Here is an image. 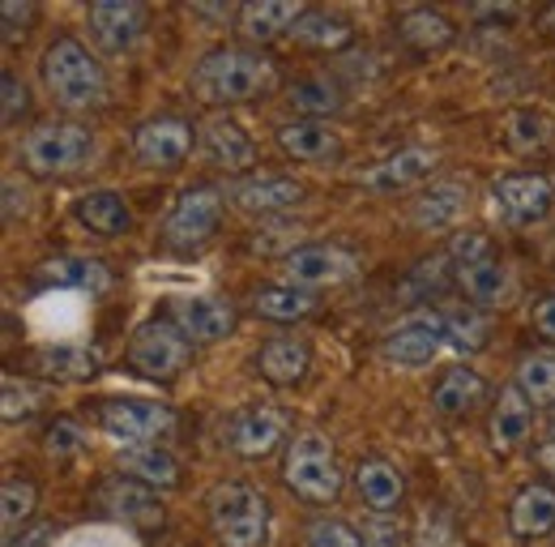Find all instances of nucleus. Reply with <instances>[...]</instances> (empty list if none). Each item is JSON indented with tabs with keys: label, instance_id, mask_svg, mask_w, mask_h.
<instances>
[{
	"label": "nucleus",
	"instance_id": "nucleus-1",
	"mask_svg": "<svg viewBox=\"0 0 555 547\" xmlns=\"http://www.w3.org/2000/svg\"><path fill=\"white\" fill-rule=\"evenodd\" d=\"M278 86V65L253 48H214L193 68V94L209 107L253 103Z\"/></svg>",
	"mask_w": 555,
	"mask_h": 547
},
{
	"label": "nucleus",
	"instance_id": "nucleus-2",
	"mask_svg": "<svg viewBox=\"0 0 555 547\" xmlns=\"http://www.w3.org/2000/svg\"><path fill=\"white\" fill-rule=\"evenodd\" d=\"M39 77H43L48 94L56 99V107H65V112H99L112 99V81H107L103 65L90 56L86 43H77L69 35L52 39L43 48Z\"/></svg>",
	"mask_w": 555,
	"mask_h": 547
},
{
	"label": "nucleus",
	"instance_id": "nucleus-3",
	"mask_svg": "<svg viewBox=\"0 0 555 547\" xmlns=\"http://www.w3.org/2000/svg\"><path fill=\"white\" fill-rule=\"evenodd\" d=\"M209 526L222 547H266L270 500L253 483H218L209 492Z\"/></svg>",
	"mask_w": 555,
	"mask_h": 547
},
{
	"label": "nucleus",
	"instance_id": "nucleus-4",
	"mask_svg": "<svg viewBox=\"0 0 555 547\" xmlns=\"http://www.w3.org/2000/svg\"><path fill=\"white\" fill-rule=\"evenodd\" d=\"M94 158V133L77 120H48L22 137V167L30 176H73Z\"/></svg>",
	"mask_w": 555,
	"mask_h": 547
},
{
	"label": "nucleus",
	"instance_id": "nucleus-5",
	"mask_svg": "<svg viewBox=\"0 0 555 547\" xmlns=\"http://www.w3.org/2000/svg\"><path fill=\"white\" fill-rule=\"evenodd\" d=\"M282 483L308 500V505H330L343 496V467L334 458V445L321 432H304L291 441L286 462H282Z\"/></svg>",
	"mask_w": 555,
	"mask_h": 547
},
{
	"label": "nucleus",
	"instance_id": "nucleus-6",
	"mask_svg": "<svg viewBox=\"0 0 555 547\" xmlns=\"http://www.w3.org/2000/svg\"><path fill=\"white\" fill-rule=\"evenodd\" d=\"M222 202H227V193L222 189H214V185H197V189H184L176 205L167 209V218H163V240H167V249H202L209 236L218 231V222H222Z\"/></svg>",
	"mask_w": 555,
	"mask_h": 547
},
{
	"label": "nucleus",
	"instance_id": "nucleus-7",
	"mask_svg": "<svg viewBox=\"0 0 555 547\" xmlns=\"http://www.w3.org/2000/svg\"><path fill=\"white\" fill-rule=\"evenodd\" d=\"M193 342L184 339V330L176 321H145L129 342V364L150 381H171L189 368Z\"/></svg>",
	"mask_w": 555,
	"mask_h": 547
},
{
	"label": "nucleus",
	"instance_id": "nucleus-8",
	"mask_svg": "<svg viewBox=\"0 0 555 547\" xmlns=\"http://www.w3.org/2000/svg\"><path fill=\"white\" fill-rule=\"evenodd\" d=\"M99 423L112 441L129 449V445H154L158 436H167L176 428V415L167 403H154V398H107L99 407Z\"/></svg>",
	"mask_w": 555,
	"mask_h": 547
},
{
	"label": "nucleus",
	"instance_id": "nucleus-9",
	"mask_svg": "<svg viewBox=\"0 0 555 547\" xmlns=\"http://www.w3.org/2000/svg\"><path fill=\"white\" fill-rule=\"evenodd\" d=\"M359 274V257L343 244H299L291 257H282V282L317 291V287H343Z\"/></svg>",
	"mask_w": 555,
	"mask_h": 547
},
{
	"label": "nucleus",
	"instance_id": "nucleus-10",
	"mask_svg": "<svg viewBox=\"0 0 555 547\" xmlns=\"http://www.w3.org/2000/svg\"><path fill=\"white\" fill-rule=\"evenodd\" d=\"M222 193H227V202L235 205L240 214H253V218L291 214L295 205L304 202V185H299L295 176H270V171L240 176V180H231Z\"/></svg>",
	"mask_w": 555,
	"mask_h": 547
},
{
	"label": "nucleus",
	"instance_id": "nucleus-11",
	"mask_svg": "<svg viewBox=\"0 0 555 547\" xmlns=\"http://www.w3.org/2000/svg\"><path fill=\"white\" fill-rule=\"evenodd\" d=\"M491 205L508 227H534L552 214L555 189L547 176H500L491 185Z\"/></svg>",
	"mask_w": 555,
	"mask_h": 547
},
{
	"label": "nucleus",
	"instance_id": "nucleus-12",
	"mask_svg": "<svg viewBox=\"0 0 555 547\" xmlns=\"http://www.w3.org/2000/svg\"><path fill=\"white\" fill-rule=\"evenodd\" d=\"M86 26L107 56H125L145 35V9L138 0H99L86 9Z\"/></svg>",
	"mask_w": 555,
	"mask_h": 547
},
{
	"label": "nucleus",
	"instance_id": "nucleus-13",
	"mask_svg": "<svg viewBox=\"0 0 555 547\" xmlns=\"http://www.w3.org/2000/svg\"><path fill=\"white\" fill-rule=\"evenodd\" d=\"M286 436V415L274 407V403H253V407L235 410L231 428H227V445L235 458H270Z\"/></svg>",
	"mask_w": 555,
	"mask_h": 547
},
{
	"label": "nucleus",
	"instance_id": "nucleus-14",
	"mask_svg": "<svg viewBox=\"0 0 555 547\" xmlns=\"http://www.w3.org/2000/svg\"><path fill=\"white\" fill-rule=\"evenodd\" d=\"M197 141V129L184 116H154L133 129V158L145 167H180Z\"/></svg>",
	"mask_w": 555,
	"mask_h": 547
},
{
	"label": "nucleus",
	"instance_id": "nucleus-15",
	"mask_svg": "<svg viewBox=\"0 0 555 547\" xmlns=\"http://www.w3.org/2000/svg\"><path fill=\"white\" fill-rule=\"evenodd\" d=\"M436 163H440L436 150H427V145H406V150H398V154L372 163V167L359 176V185H363L367 193H406V189H415L423 180H431Z\"/></svg>",
	"mask_w": 555,
	"mask_h": 547
},
{
	"label": "nucleus",
	"instance_id": "nucleus-16",
	"mask_svg": "<svg viewBox=\"0 0 555 547\" xmlns=\"http://www.w3.org/2000/svg\"><path fill=\"white\" fill-rule=\"evenodd\" d=\"M99 505H103V513H112L116 522L138 526V531H158L167 518L158 492L138 483V479H107L99 487Z\"/></svg>",
	"mask_w": 555,
	"mask_h": 547
},
{
	"label": "nucleus",
	"instance_id": "nucleus-17",
	"mask_svg": "<svg viewBox=\"0 0 555 547\" xmlns=\"http://www.w3.org/2000/svg\"><path fill=\"white\" fill-rule=\"evenodd\" d=\"M171 321L184 330L189 342H222L235 334L240 313H235V304L222 300V295H184V300H176Z\"/></svg>",
	"mask_w": 555,
	"mask_h": 547
},
{
	"label": "nucleus",
	"instance_id": "nucleus-18",
	"mask_svg": "<svg viewBox=\"0 0 555 547\" xmlns=\"http://www.w3.org/2000/svg\"><path fill=\"white\" fill-rule=\"evenodd\" d=\"M197 141L206 150V158L222 171H248L257 163V145L253 137L244 133L231 116H209L206 125L197 129Z\"/></svg>",
	"mask_w": 555,
	"mask_h": 547
},
{
	"label": "nucleus",
	"instance_id": "nucleus-19",
	"mask_svg": "<svg viewBox=\"0 0 555 547\" xmlns=\"http://www.w3.org/2000/svg\"><path fill=\"white\" fill-rule=\"evenodd\" d=\"M530 428H534V403H530L517 385L500 390V398H495V407H491V423H487L491 449H495V454H513L517 445L530 441Z\"/></svg>",
	"mask_w": 555,
	"mask_h": 547
},
{
	"label": "nucleus",
	"instance_id": "nucleus-20",
	"mask_svg": "<svg viewBox=\"0 0 555 547\" xmlns=\"http://www.w3.org/2000/svg\"><path fill=\"white\" fill-rule=\"evenodd\" d=\"M35 372L48 381H90L103 372V355L86 342H48L35 351Z\"/></svg>",
	"mask_w": 555,
	"mask_h": 547
},
{
	"label": "nucleus",
	"instance_id": "nucleus-21",
	"mask_svg": "<svg viewBox=\"0 0 555 547\" xmlns=\"http://www.w3.org/2000/svg\"><path fill=\"white\" fill-rule=\"evenodd\" d=\"M274 141L282 154H291L299 163H321L343 150V133L325 120H286V125H278Z\"/></svg>",
	"mask_w": 555,
	"mask_h": 547
},
{
	"label": "nucleus",
	"instance_id": "nucleus-22",
	"mask_svg": "<svg viewBox=\"0 0 555 547\" xmlns=\"http://www.w3.org/2000/svg\"><path fill=\"white\" fill-rule=\"evenodd\" d=\"M440 351H444V339L436 334L431 317L406 321V326H398L393 334H385V342H380V355H385L389 364H398V368H423V364H431Z\"/></svg>",
	"mask_w": 555,
	"mask_h": 547
},
{
	"label": "nucleus",
	"instance_id": "nucleus-23",
	"mask_svg": "<svg viewBox=\"0 0 555 547\" xmlns=\"http://www.w3.org/2000/svg\"><path fill=\"white\" fill-rule=\"evenodd\" d=\"M35 282L39 287H61V291H107L112 287V270L99 257H52L43 266H35Z\"/></svg>",
	"mask_w": 555,
	"mask_h": 547
},
{
	"label": "nucleus",
	"instance_id": "nucleus-24",
	"mask_svg": "<svg viewBox=\"0 0 555 547\" xmlns=\"http://www.w3.org/2000/svg\"><path fill=\"white\" fill-rule=\"evenodd\" d=\"M508 526L517 539H543L555 531V487L526 483L508 505Z\"/></svg>",
	"mask_w": 555,
	"mask_h": 547
},
{
	"label": "nucleus",
	"instance_id": "nucleus-25",
	"mask_svg": "<svg viewBox=\"0 0 555 547\" xmlns=\"http://www.w3.org/2000/svg\"><path fill=\"white\" fill-rule=\"evenodd\" d=\"M308 9L299 0H248L240 9V30L253 39V43H274L282 35L295 30V22L304 17Z\"/></svg>",
	"mask_w": 555,
	"mask_h": 547
},
{
	"label": "nucleus",
	"instance_id": "nucleus-26",
	"mask_svg": "<svg viewBox=\"0 0 555 547\" xmlns=\"http://www.w3.org/2000/svg\"><path fill=\"white\" fill-rule=\"evenodd\" d=\"M354 492H359V500H363L367 509L389 513V509L402 505L406 479H402V471H398L393 462H385V458H363V462L354 467Z\"/></svg>",
	"mask_w": 555,
	"mask_h": 547
},
{
	"label": "nucleus",
	"instance_id": "nucleus-27",
	"mask_svg": "<svg viewBox=\"0 0 555 547\" xmlns=\"http://www.w3.org/2000/svg\"><path fill=\"white\" fill-rule=\"evenodd\" d=\"M286 103H291V112H299V120H325V116H338L347 107V90H343L338 77L312 73V77L291 86Z\"/></svg>",
	"mask_w": 555,
	"mask_h": 547
},
{
	"label": "nucleus",
	"instance_id": "nucleus-28",
	"mask_svg": "<svg viewBox=\"0 0 555 547\" xmlns=\"http://www.w3.org/2000/svg\"><path fill=\"white\" fill-rule=\"evenodd\" d=\"M73 218L86 231H94V236H125V231H133V209H129V202L120 193H112V189H99V193L77 198L73 202Z\"/></svg>",
	"mask_w": 555,
	"mask_h": 547
},
{
	"label": "nucleus",
	"instance_id": "nucleus-29",
	"mask_svg": "<svg viewBox=\"0 0 555 547\" xmlns=\"http://www.w3.org/2000/svg\"><path fill=\"white\" fill-rule=\"evenodd\" d=\"M116 467L129 479L154 487V492H167V487L180 483V462H176L163 445H129V449L116 454Z\"/></svg>",
	"mask_w": 555,
	"mask_h": 547
},
{
	"label": "nucleus",
	"instance_id": "nucleus-30",
	"mask_svg": "<svg viewBox=\"0 0 555 547\" xmlns=\"http://www.w3.org/2000/svg\"><path fill=\"white\" fill-rule=\"evenodd\" d=\"M312 355H308V342L291 339V334H278L257 351V372L270 381V385H295L304 381Z\"/></svg>",
	"mask_w": 555,
	"mask_h": 547
},
{
	"label": "nucleus",
	"instance_id": "nucleus-31",
	"mask_svg": "<svg viewBox=\"0 0 555 547\" xmlns=\"http://www.w3.org/2000/svg\"><path fill=\"white\" fill-rule=\"evenodd\" d=\"M291 39L299 48H312V52H347L350 43H354V26H350L347 17L330 13V9H308L295 22Z\"/></svg>",
	"mask_w": 555,
	"mask_h": 547
},
{
	"label": "nucleus",
	"instance_id": "nucleus-32",
	"mask_svg": "<svg viewBox=\"0 0 555 547\" xmlns=\"http://www.w3.org/2000/svg\"><path fill=\"white\" fill-rule=\"evenodd\" d=\"M427 317H431L436 334L444 339V346L457 351V355H470V351H483L487 346L491 326H487V317L479 308H436Z\"/></svg>",
	"mask_w": 555,
	"mask_h": 547
},
{
	"label": "nucleus",
	"instance_id": "nucleus-33",
	"mask_svg": "<svg viewBox=\"0 0 555 547\" xmlns=\"http://www.w3.org/2000/svg\"><path fill=\"white\" fill-rule=\"evenodd\" d=\"M466 205H470V193L462 185H431L411 202V222L423 231H440V227H453L466 214Z\"/></svg>",
	"mask_w": 555,
	"mask_h": 547
},
{
	"label": "nucleus",
	"instance_id": "nucleus-34",
	"mask_svg": "<svg viewBox=\"0 0 555 547\" xmlns=\"http://www.w3.org/2000/svg\"><path fill=\"white\" fill-rule=\"evenodd\" d=\"M398 39L402 43H411L415 52H440V48H449L453 39H457V26L440 13V9H406V13H398Z\"/></svg>",
	"mask_w": 555,
	"mask_h": 547
},
{
	"label": "nucleus",
	"instance_id": "nucleus-35",
	"mask_svg": "<svg viewBox=\"0 0 555 547\" xmlns=\"http://www.w3.org/2000/svg\"><path fill=\"white\" fill-rule=\"evenodd\" d=\"M453 282L466 291V300L470 304H500V300H508V291H513V278H508V266L500 262V257H483V262H470V266H457L453 270Z\"/></svg>",
	"mask_w": 555,
	"mask_h": 547
},
{
	"label": "nucleus",
	"instance_id": "nucleus-36",
	"mask_svg": "<svg viewBox=\"0 0 555 547\" xmlns=\"http://www.w3.org/2000/svg\"><path fill=\"white\" fill-rule=\"evenodd\" d=\"M253 313L266 321H278V326H295V321L317 313V295L304 287H291V282H274V287H261L253 295Z\"/></svg>",
	"mask_w": 555,
	"mask_h": 547
},
{
	"label": "nucleus",
	"instance_id": "nucleus-37",
	"mask_svg": "<svg viewBox=\"0 0 555 547\" xmlns=\"http://www.w3.org/2000/svg\"><path fill=\"white\" fill-rule=\"evenodd\" d=\"M479 398H483V377H479L475 368L457 364V368H449V372L440 377V385L431 390V410L444 415V419H453V415H466V410L479 407Z\"/></svg>",
	"mask_w": 555,
	"mask_h": 547
},
{
	"label": "nucleus",
	"instance_id": "nucleus-38",
	"mask_svg": "<svg viewBox=\"0 0 555 547\" xmlns=\"http://www.w3.org/2000/svg\"><path fill=\"white\" fill-rule=\"evenodd\" d=\"M513 385L534 403V407H552L555 403V351H530L521 355Z\"/></svg>",
	"mask_w": 555,
	"mask_h": 547
},
{
	"label": "nucleus",
	"instance_id": "nucleus-39",
	"mask_svg": "<svg viewBox=\"0 0 555 547\" xmlns=\"http://www.w3.org/2000/svg\"><path fill=\"white\" fill-rule=\"evenodd\" d=\"M35 505H39L35 483H26V479H17V475L4 479V487H0V526H4V544H9L13 535H22V526L30 522Z\"/></svg>",
	"mask_w": 555,
	"mask_h": 547
},
{
	"label": "nucleus",
	"instance_id": "nucleus-40",
	"mask_svg": "<svg viewBox=\"0 0 555 547\" xmlns=\"http://www.w3.org/2000/svg\"><path fill=\"white\" fill-rule=\"evenodd\" d=\"M504 145H508L513 154H534V150H543V145H547V125H543V116H534V112H513V116L504 120Z\"/></svg>",
	"mask_w": 555,
	"mask_h": 547
},
{
	"label": "nucleus",
	"instance_id": "nucleus-41",
	"mask_svg": "<svg viewBox=\"0 0 555 547\" xmlns=\"http://www.w3.org/2000/svg\"><path fill=\"white\" fill-rule=\"evenodd\" d=\"M304 547H363V535L343 518H317L304 535Z\"/></svg>",
	"mask_w": 555,
	"mask_h": 547
},
{
	"label": "nucleus",
	"instance_id": "nucleus-42",
	"mask_svg": "<svg viewBox=\"0 0 555 547\" xmlns=\"http://www.w3.org/2000/svg\"><path fill=\"white\" fill-rule=\"evenodd\" d=\"M86 445H90V436H86V428L73 423V419H56V423H48V432H43V449H48L52 458H73V454H81Z\"/></svg>",
	"mask_w": 555,
	"mask_h": 547
},
{
	"label": "nucleus",
	"instance_id": "nucleus-43",
	"mask_svg": "<svg viewBox=\"0 0 555 547\" xmlns=\"http://www.w3.org/2000/svg\"><path fill=\"white\" fill-rule=\"evenodd\" d=\"M39 407V394L30 390V385H17V377H4V423H17V419H26L30 410Z\"/></svg>",
	"mask_w": 555,
	"mask_h": 547
},
{
	"label": "nucleus",
	"instance_id": "nucleus-44",
	"mask_svg": "<svg viewBox=\"0 0 555 547\" xmlns=\"http://www.w3.org/2000/svg\"><path fill=\"white\" fill-rule=\"evenodd\" d=\"M418 547H462V539L453 535V526L440 509H427L418 522Z\"/></svg>",
	"mask_w": 555,
	"mask_h": 547
},
{
	"label": "nucleus",
	"instance_id": "nucleus-45",
	"mask_svg": "<svg viewBox=\"0 0 555 547\" xmlns=\"http://www.w3.org/2000/svg\"><path fill=\"white\" fill-rule=\"evenodd\" d=\"M449 262H453V270L457 266H470V262H483V257H491V240L487 236H479V231H470V236H457V240H449Z\"/></svg>",
	"mask_w": 555,
	"mask_h": 547
},
{
	"label": "nucleus",
	"instance_id": "nucleus-46",
	"mask_svg": "<svg viewBox=\"0 0 555 547\" xmlns=\"http://www.w3.org/2000/svg\"><path fill=\"white\" fill-rule=\"evenodd\" d=\"M30 17H35V4H30V0H4V4H0V39L13 43V39L30 26Z\"/></svg>",
	"mask_w": 555,
	"mask_h": 547
},
{
	"label": "nucleus",
	"instance_id": "nucleus-47",
	"mask_svg": "<svg viewBox=\"0 0 555 547\" xmlns=\"http://www.w3.org/2000/svg\"><path fill=\"white\" fill-rule=\"evenodd\" d=\"M0 94H4V125H17V120L30 112V94H26V86L17 81V73L4 68V77H0Z\"/></svg>",
	"mask_w": 555,
	"mask_h": 547
},
{
	"label": "nucleus",
	"instance_id": "nucleus-48",
	"mask_svg": "<svg viewBox=\"0 0 555 547\" xmlns=\"http://www.w3.org/2000/svg\"><path fill=\"white\" fill-rule=\"evenodd\" d=\"M359 535H363V547H402V526L389 522V518H380V513Z\"/></svg>",
	"mask_w": 555,
	"mask_h": 547
},
{
	"label": "nucleus",
	"instance_id": "nucleus-49",
	"mask_svg": "<svg viewBox=\"0 0 555 547\" xmlns=\"http://www.w3.org/2000/svg\"><path fill=\"white\" fill-rule=\"evenodd\" d=\"M295 240H299V231H295V227H266V231H257L253 249H257V253H278V249H286V257H291V253L299 249Z\"/></svg>",
	"mask_w": 555,
	"mask_h": 547
},
{
	"label": "nucleus",
	"instance_id": "nucleus-50",
	"mask_svg": "<svg viewBox=\"0 0 555 547\" xmlns=\"http://www.w3.org/2000/svg\"><path fill=\"white\" fill-rule=\"evenodd\" d=\"M56 544V526L52 522H35V526H26L22 535H13L4 547H52Z\"/></svg>",
	"mask_w": 555,
	"mask_h": 547
},
{
	"label": "nucleus",
	"instance_id": "nucleus-51",
	"mask_svg": "<svg viewBox=\"0 0 555 547\" xmlns=\"http://www.w3.org/2000/svg\"><path fill=\"white\" fill-rule=\"evenodd\" d=\"M534 330H539L543 339L555 342V295H543V300L534 304Z\"/></svg>",
	"mask_w": 555,
	"mask_h": 547
},
{
	"label": "nucleus",
	"instance_id": "nucleus-52",
	"mask_svg": "<svg viewBox=\"0 0 555 547\" xmlns=\"http://www.w3.org/2000/svg\"><path fill=\"white\" fill-rule=\"evenodd\" d=\"M26 189H17V180H4V222H13L17 214H26Z\"/></svg>",
	"mask_w": 555,
	"mask_h": 547
},
{
	"label": "nucleus",
	"instance_id": "nucleus-53",
	"mask_svg": "<svg viewBox=\"0 0 555 547\" xmlns=\"http://www.w3.org/2000/svg\"><path fill=\"white\" fill-rule=\"evenodd\" d=\"M539 462H543V471L555 479V441H547V445H539Z\"/></svg>",
	"mask_w": 555,
	"mask_h": 547
},
{
	"label": "nucleus",
	"instance_id": "nucleus-54",
	"mask_svg": "<svg viewBox=\"0 0 555 547\" xmlns=\"http://www.w3.org/2000/svg\"><path fill=\"white\" fill-rule=\"evenodd\" d=\"M539 26H543V30H547V35L555 39V4L547 9V13H543V17H539Z\"/></svg>",
	"mask_w": 555,
	"mask_h": 547
},
{
	"label": "nucleus",
	"instance_id": "nucleus-55",
	"mask_svg": "<svg viewBox=\"0 0 555 547\" xmlns=\"http://www.w3.org/2000/svg\"><path fill=\"white\" fill-rule=\"evenodd\" d=\"M552 441H555V419H552Z\"/></svg>",
	"mask_w": 555,
	"mask_h": 547
}]
</instances>
